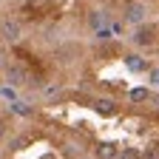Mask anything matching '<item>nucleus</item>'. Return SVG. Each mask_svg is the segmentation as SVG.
<instances>
[{
  "instance_id": "11",
  "label": "nucleus",
  "mask_w": 159,
  "mask_h": 159,
  "mask_svg": "<svg viewBox=\"0 0 159 159\" xmlns=\"http://www.w3.org/2000/svg\"><path fill=\"white\" fill-rule=\"evenodd\" d=\"M148 85H151V88H156V91H159V68H153V71H151V74H148Z\"/></svg>"
},
{
  "instance_id": "7",
  "label": "nucleus",
  "mask_w": 159,
  "mask_h": 159,
  "mask_svg": "<svg viewBox=\"0 0 159 159\" xmlns=\"http://www.w3.org/2000/svg\"><path fill=\"white\" fill-rule=\"evenodd\" d=\"M94 111H97V114L111 116V114L116 111V102H114V99H97V102H94Z\"/></svg>"
},
{
  "instance_id": "5",
  "label": "nucleus",
  "mask_w": 159,
  "mask_h": 159,
  "mask_svg": "<svg viewBox=\"0 0 159 159\" xmlns=\"http://www.w3.org/2000/svg\"><path fill=\"white\" fill-rule=\"evenodd\" d=\"M116 153H119V148L114 142H99V148H97V156L99 159H116Z\"/></svg>"
},
{
  "instance_id": "15",
  "label": "nucleus",
  "mask_w": 159,
  "mask_h": 159,
  "mask_svg": "<svg viewBox=\"0 0 159 159\" xmlns=\"http://www.w3.org/2000/svg\"><path fill=\"white\" fill-rule=\"evenodd\" d=\"M6 134V122H3V119H0V136H3Z\"/></svg>"
},
{
  "instance_id": "12",
  "label": "nucleus",
  "mask_w": 159,
  "mask_h": 159,
  "mask_svg": "<svg viewBox=\"0 0 159 159\" xmlns=\"http://www.w3.org/2000/svg\"><path fill=\"white\" fill-rule=\"evenodd\" d=\"M11 111H17V114H23V116H29V114H31V108H26L23 102H14V105H11Z\"/></svg>"
},
{
  "instance_id": "14",
  "label": "nucleus",
  "mask_w": 159,
  "mask_h": 159,
  "mask_svg": "<svg viewBox=\"0 0 159 159\" xmlns=\"http://www.w3.org/2000/svg\"><path fill=\"white\" fill-rule=\"evenodd\" d=\"M57 94H60V88H57V85H51V88H46V97H57Z\"/></svg>"
},
{
  "instance_id": "8",
  "label": "nucleus",
  "mask_w": 159,
  "mask_h": 159,
  "mask_svg": "<svg viewBox=\"0 0 159 159\" xmlns=\"http://www.w3.org/2000/svg\"><path fill=\"white\" fill-rule=\"evenodd\" d=\"M88 23H91V29H97V34L102 31V26H105V14L102 11H91L88 14Z\"/></svg>"
},
{
  "instance_id": "1",
  "label": "nucleus",
  "mask_w": 159,
  "mask_h": 159,
  "mask_svg": "<svg viewBox=\"0 0 159 159\" xmlns=\"http://www.w3.org/2000/svg\"><path fill=\"white\" fill-rule=\"evenodd\" d=\"M148 14H151V9H148L145 0H131V3L125 6V11H122V20L128 26H142L148 20Z\"/></svg>"
},
{
  "instance_id": "9",
  "label": "nucleus",
  "mask_w": 159,
  "mask_h": 159,
  "mask_svg": "<svg viewBox=\"0 0 159 159\" xmlns=\"http://www.w3.org/2000/svg\"><path fill=\"white\" fill-rule=\"evenodd\" d=\"M139 159H159V148L156 145H148L142 153H139Z\"/></svg>"
},
{
  "instance_id": "4",
  "label": "nucleus",
  "mask_w": 159,
  "mask_h": 159,
  "mask_svg": "<svg viewBox=\"0 0 159 159\" xmlns=\"http://www.w3.org/2000/svg\"><path fill=\"white\" fill-rule=\"evenodd\" d=\"M153 26H139L136 31H134V37H131V43L134 46H139V48H145V46H151L153 43Z\"/></svg>"
},
{
  "instance_id": "2",
  "label": "nucleus",
  "mask_w": 159,
  "mask_h": 159,
  "mask_svg": "<svg viewBox=\"0 0 159 159\" xmlns=\"http://www.w3.org/2000/svg\"><path fill=\"white\" fill-rule=\"evenodd\" d=\"M0 37H3L6 43H17V40L23 37V26H20L17 20H11V17H3L0 20Z\"/></svg>"
},
{
  "instance_id": "10",
  "label": "nucleus",
  "mask_w": 159,
  "mask_h": 159,
  "mask_svg": "<svg viewBox=\"0 0 159 159\" xmlns=\"http://www.w3.org/2000/svg\"><path fill=\"white\" fill-rule=\"evenodd\" d=\"M131 99H134V102H142V99H148V88H134V91H131Z\"/></svg>"
},
{
  "instance_id": "6",
  "label": "nucleus",
  "mask_w": 159,
  "mask_h": 159,
  "mask_svg": "<svg viewBox=\"0 0 159 159\" xmlns=\"http://www.w3.org/2000/svg\"><path fill=\"white\" fill-rule=\"evenodd\" d=\"M125 66H128V71H134V74H142V71L148 68V63H145L142 57H136V54L125 57Z\"/></svg>"
},
{
  "instance_id": "3",
  "label": "nucleus",
  "mask_w": 159,
  "mask_h": 159,
  "mask_svg": "<svg viewBox=\"0 0 159 159\" xmlns=\"http://www.w3.org/2000/svg\"><path fill=\"white\" fill-rule=\"evenodd\" d=\"M3 74H6V80H9L11 85H26V80H29L26 68L17 66V63H6V66H3Z\"/></svg>"
},
{
  "instance_id": "16",
  "label": "nucleus",
  "mask_w": 159,
  "mask_h": 159,
  "mask_svg": "<svg viewBox=\"0 0 159 159\" xmlns=\"http://www.w3.org/2000/svg\"><path fill=\"white\" fill-rule=\"evenodd\" d=\"M80 159H88V156H80Z\"/></svg>"
},
{
  "instance_id": "13",
  "label": "nucleus",
  "mask_w": 159,
  "mask_h": 159,
  "mask_svg": "<svg viewBox=\"0 0 159 159\" xmlns=\"http://www.w3.org/2000/svg\"><path fill=\"white\" fill-rule=\"evenodd\" d=\"M116 159H136V153H134L131 148H125V151H119V153H116Z\"/></svg>"
}]
</instances>
